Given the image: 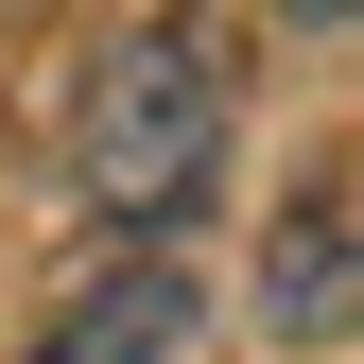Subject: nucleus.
<instances>
[{"label":"nucleus","instance_id":"3","mask_svg":"<svg viewBox=\"0 0 364 364\" xmlns=\"http://www.w3.org/2000/svg\"><path fill=\"white\" fill-rule=\"evenodd\" d=\"M260 330H278V347H330V330H347V191H312V208L278 225V260H260Z\"/></svg>","mask_w":364,"mask_h":364},{"label":"nucleus","instance_id":"1","mask_svg":"<svg viewBox=\"0 0 364 364\" xmlns=\"http://www.w3.org/2000/svg\"><path fill=\"white\" fill-rule=\"evenodd\" d=\"M208 173H225V70L191 35H122V53L70 87V191L156 260L173 225L208 208Z\"/></svg>","mask_w":364,"mask_h":364},{"label":"nucleus","instance_id":"2","mask_svg":"<svg viewBox=\"0 0 364 364\" xmlns=\"http://www.w3.org/2000/svg\"><path fill=\"white\" fill-rule=\"evenodd\" d=\"M173 347H191V278L122 243L105 278H87V312H70V330L35 347V364H173Z\"/></svg>","mask_w":364,"mask_h":364}]
</instances>
